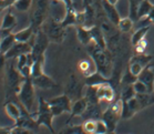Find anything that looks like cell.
I'll use <instances>...</instances> for the list:
<instances>
[{
  "mask_svg": "<svg viewBox=\"0 0 154 134\" xmlns=\"http://www.w3.org/2000/svg\"><path fill=\"white\" fill-rule=\"evenodd\" d=\"M90 54H91L92 61L94 63V67L98 72L108 79H111L114 70V64H113L112 53L110 50L101 49L97 47L93 43V48H91Z\"/></svg>",
  "mask_w": 154,
  "mask_h": 134,
  "instance_id": "obj_1",
  "label": "cell"
},
{
  "mask_svg": "<svg viewBox=\"0 0 154 134\" xmlns=\"http://www.w3.org/2000/svg\"><path fill=\"white\" fill-rule=\"evenodd\" d=\"M35 84L31 78H26L23 83L21 84L20 91L17 94L18 100L20 101L26 109L30 113L35 112L38 109V101L35 100Z\"/></svg>",
  "mask_w": 154,
  "mask_h": 134,
  "instance_id": "obj_2",
  "label": "cell"
},
{
  "mask_svg": "<svg viewBox=\"0 0 154 134\" xmlns=\"http://www.w3.org/2000/svg\"><path fill=\"white\" fill-rule=\"evenodd\" d=\"M122 110H123V101L121 96L114 100L112 103H110L108 108L103 111L102 120L104 121L108 125L109 132H114L118 122L120 119H122Z\"/></svg>",
  "mask_w": 154,
  "mask_h": 134,
  "instance_id": "obj_3",
  "label": "cell"
},
{
  "mask_svg": "<svg viewBox=\"0 0 154 134\" xmlns=\"http://www.w3.org/2000/svg\"><path fill=\"white\" fill-rule=\"evenodd\" d=\"M32 115L35 117V121L38 125H45L46 127L49 129L51 133H54V130L52 127V121H53V115L51 106L49 104V101H46L42 96H39L38 99V109L35 112L32 113Z\"/></svg>",
  "mask_w": 154,
  "mask_h": 134,
  "instance_id": "obj_4",
  "label": "cell"
},
{
  "mask_svg": "<svg viewBox=\"0 0 154 134\" xmlns=\"http://www.w3.org/2000/svg\"><path fill=\"white\" fill-rule=\"evenodd\" d=\"M42 30L46 32L47 35L49 37L50 41L57 43H61L64 40V35H66V28L61 25V21H57L56 19L50 17L47 19L43 26H42Z\"/></svg>",
  "mask_w": 154,
  "mask_h": 134,
  "instance_id": "obj_5",
  "label": "cell"
},
{
  "mask_svg": "<svg viewBox=\"0 0 154 134\" xmlns=\"http://www.w3.org/2000/svg\"><path fill=\"white\" fill-rule=\"evenodd\" d=\"M50 42L49 37L42 29H40L37 33H35V41L32 43V51L31 54L33 56L35 61L39 59H45V53L48 48V44Z\"/></svg>",
  "mask_w": 154,
  "mask_h": 134,
  "instance_id": "obj_6",
  "label": "cell"
},
{
  "mask_svg": "<svg viewBox=\"0 0 154 134\" xmlns=\"http://www.w3.org/2000/svg\"><path fill=\"white\" fill-rule=\"evenodd\" d=\"M47 1L48 0H37L35 7L33 8L31 14V26L35 32H37L42 28L46 21V11H47Z\"/></svg>",
  "mask_w": 154,
  "mask_h": 134,
  "instance_id": "obj_7",
  "label": "cell"
},
{
  "mask_svg": "<svg viewBox=\"0 0 154 134\" xmlns=\"http://www.w3.org/2000/svg\"><path fill=\"white\" fill-rule=\"evenodd\" d=\"M49 104L51 106L52 113L54 117H59L62 113H71L72 101L67 94H62L49 100Z\"/></svg>",
  "mask_w": 154,
  "mask_h": 134,
  "instance_id": "obj_8",
  "label": "cell"
},
{
  "mask_svg": "<svg viewBox=\"0 0 154 134\" xmlns=\"http://www.w3.org/2000/svg\"><path fill=\"white\" fill-rule=\"evenodd\" d=\"M85 84V83H84ZM82 82L79 78H78L75 74H72L69 79V82L67 84V89H66V94L70 98L71 100H75L82 98L81 95V92L83 91V85Z\"/></svg>",
  "mask_w": 154,
  "mask_h": 134,
  "instance_id": "obj_9",
  "label": "cell"
},
{
  "mask_svg": "<svg viewBox=\"0 0 154 134\" xmlns=\"http://www.w3.org/2000/svg\"><path fill=\"white\" fill-rule=\"evenodd\" d=\"M97 96L100 102H106L109 105L116 100V89L111 83L97 85Z\"/></svg>",
  "mask_w": 154,
  "mask_h": 134,
  "instance_id": "obj_10",
  "label": "cell"
},
{
  "mask_svg": "<svg viewBox=\"0 0 154 134\" xmlns=\"http://www.w3.org/2000/svg\"><path fill=\"white\" fill-rule=\"evenodd\" d=\"M31 51H32V46L30 43L16 42L14 44V47L6 54H1V56H4L5 59L8 61V60H12V59H17L18 56L30 53Z\"/></svg>",
  "mask_w": 154,
  "mask_h": 134,
  "instance_id": "obj_11",
  "label": "cell"
},
{
  "mask_svg": "<svg viewBox=\"0 0 154 134\" xmlns=\"http://www.w3.org/2000/svg\"><path fill=\"white\" fill-rule=\"evenodd\" d=\"M18 99V98H17ZM5 111L8 114V117H10L14 122H17L18 119L20 117L21 115V105H20V101H14L12 99H10L9 101L5 102L4 104Z\"/></svg>",
  "mask_w": 154,
  "mask_h": 134,
  "instance_id": "obj_12",
  "label": "cell"
},
{
  "mask_svg": "<svg viewBox=\"0 0 154 134\" xmlns=\"http://www.w3.org/2000/svg\"><path fill=\"white\" fill-rule=\"evenodd\" d=\"M102 8H103V11H104L106 18L112 22L113 25L118 27L120 20H121V17H120L119 12L116 10V6H114V5H111L109 1H106V0H102Z\"/></svg>",
  "mask_w": 154,
  "mask_h": 134,
  "instance_id": "obj_13",
  "label": "cell"
},
{
  "mask_svg": "<svg viewBox=\"0 0 154 134\" xmlns=\"http://www.w3.org/2000/svg\"><path fill=\"white\" fill-rule=\"evenodd\" d=\"M89 29L92 35V42L101 49H108V43H106V39H105L102 29L99 26H92Z\"/></svg>",
  "mask_w": 154,
  "mask_h": 134,
  "instance_id": "obj_14",
  "label": "cell"
},
{
  "mask_svg": "<svg viewBox=\"0 0 154 134\" xmlns=\"http://www.w3.org/2000/svg\"><path fill=\"white\" fill-rule=\"evenodd\" d=\"M88 108V100L85 96H82L80 99L75 100L72 103V109H71L70 113V119L68 121V123H70V121L75 117H82L83 113L85 112V110Z\"/></svg>",
  "mask_w": 154,
  "mask_h": 134,
  "instance_id": "obj_15",
  "label": "cell"
},
{
  "mask_svg": "<svg viewBox=\"0 0 154 134\" xmlns=\"http://www.w3.org/2000/svg\"><path fill=\"white\" fill-rule=\"evenodd\" d=\"M137 80H140L146 85L149 88V91L150 93H153L154 92V72L153 70L151 69V64L146 65L144 68L142 72L140 73V75L137 77Z\"/></svg>",
  "mask_w": 154,
  "mask_h": 134,
  "instance_id": "obj_16",
  "label": "cell"
},
{
  "mask_svg": "<svg viewBox=\"0 0 154 134\" xmlns=\"http://www.w3.org/2000/svg\"><path fill=\"white\" fill-rule=\"evenodd\" d=\"M32 79V78H31ZM33 81V84H35V88H40V89H52L58 87L54 80L52 78H50L49 75H47L46 73L41 74L40 77H37V78L32 79Z\"/></svg>",
  "mask_w": 154,
  "mask_h": 134,
  "instance_id": "obj_17",
  "label": "cell"
},
{
  "mask_svg": "<svg viewBox=\"0 0 154 134\" xmlns=\"http://www.w3.org/2000/svg\"><path fill=\"white\" fill-rule=\"evenodd\" d=\"M77 35L79 41L83 46H89L92 42V35L90 29L84 26H77Z\"/></svg>",
  "mask_w": 154,
  "mask_h": 134,
  "instance_id": "obj_18",
  "label": "cell"
},
{
  "mask_svg": "<svg viewBox=\"0 0 154 134\" xmlns=\"http://www.w3.org/2000/svg\"><path fill=\"white\" fill-rule=\"evenodd\" d=\"M16 35V40H17V42H26V43H29L30 42V39H32V37L35 35V32L33 30L31 26H29L28 28L26 29H22L20 31H18L14 33Z\"/></svg>",
  "mask_w": 154,
  "mask_h": 134,
  "instance_id": "obj_19",
  "label": "cell"
},
{
  "mask_svg": "<svg viewBox=\"0 0 154 134\" xmlns=\"http://www.w3.org/2000/svg\"><path fill=\"white\" fill-rule=\"evenodd\" d=\"M149 30H150V26L137 28V30H135V31L133 32L132 37H131V43H132V44H133V46L135 47L139 42L143 41V40L145 39V35H147Z\"/></svg>",
  "mask_w": 154,
  "mask_h": 134,
  "instance_id": "obj_20",
  "label": "cell"
},
{
  "mask_svg": "<svg viewBox=\"0 0 154 134\" xmlns=\"http://www.w3.org/2000/svg\"><path fill=\"white\" fill-rule=\"evenodd\" d=\"M16 42H17V40H16V35H14V33H10L9 35L5 37L4 39H1V43H0L1 54H6V53L14 47V44Z\"/></svg>",
  "mask_w": 154,
  "mask_h": 134,
  "instance_id": "obj_21",
  "label": "cell"
},
{
  "mask_svg": "<svg viewBox=\"0 0 154 134\" xmlns=\"http://www.w3.org/2000/svg\"><path fill=\"white\" fill-rule=\"evenodd\" d=\"M153 59V56H150V54H145V53H137L135 56H133L130 61L132 62H137V63L141 64L143 68H145L146 65L150 64V62Z\"/></svg>",
  "mask_w": 154,
  "mask_h": 134,
  "instance_id": "obj_22",
  "label": "cell"
},
{
  "mask_svg": "<svg viewBox=\"0 0 154 134\" xmlns=\"http://www.w3.org/2000/svg\"><path fill=\"white\" fill-rule=\"evenodd\" d=\"M16 25H17V18L14 17V14L7 12V14H5L4 20H2V25H1V29L12 30Z\"/></svg>",
  "mask_w": 154,
  "mask_h": 134,
  "instance_id": "obj_23",
  "label": "cell"
},
{
  "mask_svg": "<svg viewBox=\"0 0 154 134\" xmlns=\"http://www.w3.org/2000/svg\"><path fill=\"white\" fill-rule=\"evenodd\" d=\"M134 27V20L131 19L130 17L126 18H121L119 25H118V29L120 32H130Z\"/></svg>",
  "mask_w": 154,
  "mask_h": 134,
  "instance_id": "obj_24",
  "label": "cell"
},
{
  "mask_svg": "<svg viewBox=\"0 0 154 134\" xmlns=\"http://www.w3.org/2000/svg\"><path fill=\"white\" fill-rule=\"evenodd\" d=\"M152 7H153V5L151 4L149 0H143L141 2L140 7H139V10H137V20L141 19V18L147 17L149 14H150L151 9H152Z\"/></svg>",
  "mask_w": 154,
  "mask_h": 134,
  "instance_id": "obj_25",
  "label": "cell"
},
{
  "mask_svg": "<svg viewBox=\"0 0 154 134\" xmlns=\"http://www.w3.org/2000/svg\"><path fill=\"white\" fill-rule=\"evenodd\" d=\"M143 0H129V17L134 21L137 20V10Z\"/></svg>",
  "mask_w": 154,
  "mask_h": 134,
  "instance_id": "obj_26",
  "label": "cell"
},
{
  "mask_svg": "<svg viewBox=\"0 0 154 134\" xmlns=\"http://www.w3.org/2000/svg\"><path fill=\"white\" fill-rule=\"evenodd\" d=\"M137 95V92L134 90L133 84H130V85H123V89L121 93H120V96L123 101H129L130 99H132L133 96Z\"/></svg>",
  "mask_w": 154,
  "mask_h": 134,
  "instance_id": "obj_27",
  "label": "cell"
},
{
  "mask_svg": "<svg viewBox=\"0 0 154 134\" xmlns=\"http://www.w3.org/2000/svg\"><path fill=\"white\" fill-rule=\"evenodd\" d=\"M137 81V77H135L134 74H132V72L128 69L126 72L121 77V82L120 84L122 85H130V84H134L135 82Z\"/></svg>",
  "mask_w": 154,
  "mask_h": 134,
  "instance_id": "obj_28",
  "label": "cell"
},
{
  "mask_svg": "<svg viewBox=\"0 0 154 134\" xmlns=\"http://www.w3.org/2000/svg\"><path fill=\"white\" fill-rule=\"evenodd\" d=\"M31 6H32V0H17L14 5V7L18 11H21V12L28 11L31 8Z\"/></svg>",
  "mask_w": 154,
  "mask_h": 134,
  "instance_id": "obj_29",
  "label": "cell"
},
{
  "mask_svg": "<svg viewBox=\"0 0 154 134\" xmlns=\"http://www.w3.org/2000/svg\"><path fill=\"white\" fill-rule=\"evenodd\" d=\"M126 103H128V106H129V109L132 111V113L133 114H135L137 112H139V111H141L142 109V105H141L140 101L137 100V95L135 96H133L132 99H130L129 101H126Z\"/></svg>",
  "mask_w": 154,
  "mask_h": 134,
  "instance_id": "obj_30",
  "label": "cell"
},
{
  "mask_svg": "<svg viewBox=\"0 0 154 134\" xmlns=\"http://www.w3.org/2000/svg\"><path fill=\"white\" fill-rule=\"evenodd\" d=\"M97 121L98 120H85L82 123L84 131L87 132V134H94L95 130H97Z\"/></svg>",
  "mask_w": 154,
  "mask_h": 134,
  "instance_id": "obj_31",
  "label": "cell"
},
{
  "mask_svg": "<svg viewBox=\"0 0 154 134\" xmlns=\"http://www.w3.org/2000/svg\"><path fill=\"white\" fill-rule=\"evenodd\" d=\"M133 87H134V90H135V92H137V94H145V93H150L149 88L144 84L143 82L140 81V80H137V81L133 84Z\"/></svg>",
  "mask_w": 154,
  "mask_h": 134,
  "instance_id": "obj_32",
  "label": "cell"
},
{
  "mask_svg": "<svg viewBox=\"0 0 154 134\" xmlns=\"http://www.w3.org/2000/svg\"><path fill=\"white\" fill-rule=\"evenodd\" d=\"M128 69H129V70L132 72V74H134L135 77H139L144 68L142 67L141 64L137 63V62H132V61H130V62H129V68H128Z\"/></svg>",
  "mask_w": 154,
  "mask_h": 134,
  "instance_id": "obj_33",
  "label": "cell"
},
{
  "mask_svg": "<svg viewBox=\"0 0 154 134\" xmlns=\"http://www.w3.org/2000/svg\"><path fill=\"white\" fill-rule=\"evenodd\" d=\"M79 69L85 75H89V74L92 73V72H90V62L88 60H82L81 62H79Z\"/></svg>",
  "mask_w": 154,
  "mask_h": 134,
  "instance_id": "obj_34",
  "label": "cell"
},
{
  "mask_svg": "<svg viewBox=\"0 0 154 134\" xmlns=\"http://www.w3.org/2000/svg\"><path fill=\"white\" fill-rule=\"evenodd\" d=\"M123 101V100H122ZM132 117H134V114L132 113V111L129 109L128 106V103L126 101H123V110H122V119L124 120H130Z\"/></svg>",
  "mask_w": 154,
  "mask_h": 134,
  "instance_id": "obj_35",
  "label": "cell"
},
{
  "mask_svg": "<svg viewBox=\"0 0 154 134\" xmlns=\"http://www.w3.org/2000/svg\"><path fill=\"white\" fill-rule=\"evenodd\" d=\"M11 134H33L31 130H28V129H25V127L21 126H12V131H11Z\"/></svg>",
  "mask_w": 154,
  "mask_h": 134,
  "instance_id": "obj_36",
  "label": "cell"
},
{
  "mask_svg": "<svg viewBox=\"0 0 154 134\" xmlns=\"http://www.w3.org/2000/svg\"><path fill=\"white\" fill-rule=\"evenodd\" d=\"M145 48H146V41H145V39H144L143 41L139 42L137 46H135V52L137 53H144L145 52Z\"/></svg>",
  "mask_w": 154,
  "mask_h": 134,
  "instance_id": "obj_37",
  "label": "cell"
},
{
  "mask_svg": "<svg viewBox=\"0 0 154 134\" xmlns=\"http://www.w3.org/2000/svg\"><path fill=\"white\" fill-rule=\"evenodd\" d=\"M0 1H1L0 8H1V10H5V9L9 8L10 6H14L17 0H0Z\"/></svg>",
  "mask_w": 154,
  "mask_h": 134,
  "instance_id": "obj_38",
  "label": "cell"
},
{
  "mask_svg": "<svg viewBox=\"0 0 154 134\" xmlns=\"http://www.w3.org/2000/svg\"><path fill=\"white\" fill-rule=\"evenodd\" d=\"M147 18H149V20L151 21V23H153L154 25V5H153V7H152V9H151L150 14H149Z\"/></svg>",
  "mask_w": 154,
  "mask_h": 134,
  "instance_id": "obj_39",
  "label": "cell"
},
{
  "mask_svg": "<svg viewBox=\"0 0 154 134\" xmlns=\"http://www.w3.org/2000/svg\"><path fill=\"white\" fill-rule=\"evenodd\" d=\"M11 131H12V127H1V134H11Z\"/></svg>",
  "mask_w": 154,
  "mask_h": 134,
  "instance_id": "obj_40",
  "label": "cell"
},
{
  "mask_svg": "<svg viewBox=\"0 0 154 134\" xmlns=\"http://www.w3.org/2000/svg\"><path fill=\"white\" fill-rule=\"evenodd\" d=\"M151 104H154V92L151 93V99H150V105Z\"/></svg>",
  "mask_w": 154,
  "mask_h": 134,
  "instance_id": "obj_41",
  "label": "cell"
},
{
  "mask_svg": "<svg viewBox=\"0 0 154 134\" xmlns=\"http://www.w3.org/2000/svg\"><path fill=\"white\" fill-rule=\"evenodd\" d=\"M106 1H109L111 5H114V6H116V5L118 4V1H119V0H106Z\"/></svg>",
  "mask_w": 154,
  "mask_h": 134,
  "instance_id": "obj_42",
  "label": "cell"
},
{
  "mask_svg": "<svg viewBox=\"0 0 154 134\" xmlns=\"http://www.w3.org/2000/svg\"><path fill=\"white\" fill-rule=\"evenodd\" d=\"M106 134H114V132H108Z\"/></svg>",
  "mask_w": 154,
  "mask_h": 134,
  "instance_id": "obj_43",
  "label": "cell"
},
{
  "mask_svg": "<svg viewBox=\"0 0 154 134\" xmlns=\"http://www.w3.org/2000/svg\"><path fill=\"white\" fill-rule=\"evenodd\" d=\"M53 1H61V0H53Z\"/></svg>",
  "mask_w": 154,
  "mask_h": 134,
  "instance_id": "obj_44",
  "label": "cell"
}]
</instances>
